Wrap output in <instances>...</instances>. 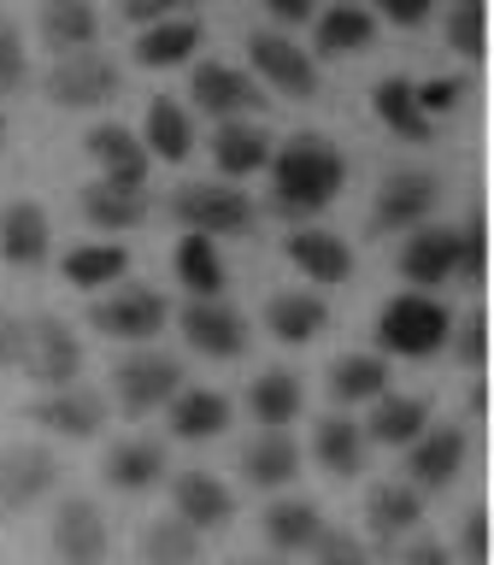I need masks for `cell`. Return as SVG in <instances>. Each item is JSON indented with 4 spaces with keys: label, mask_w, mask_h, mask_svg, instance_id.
Segmentation results:
<instances>
[{
    "label": "cell",
    "mask_w": 494,
    "mask_h": 565,
    "mask_svg": "<svg viewBox=\"0 0 494 565\" xmlns=\"http://www.w3.org/2000/svg\"><path fill=\"white\" fill-rule=\"evenodd\" d=\"M24 35H18L7 18H0V95H7V88H18L24 83Z\"/></svg>",
    "instance_id": "cell-48"
},
{
    "label": "cell",
    "mask_w": 494,
    "mask_h": 565,
    "mask_svg": "<svg viewBox=\"0 0 494 565\" xmlns=\"http://www.w3.org/2000/svg\"><path fill=\"white\" fill-rule=\"evenodd\" d=\"M247 65H254L259 83H271L277 95H294V100H318V88H324L318 60L282 30H254L247 35Z\"/></svg>",
    "instance_id": "cell-5"
},
{
    "label": "cell",
    "mask_w": 494,
    "mask_h": 565,
    "mask_svg": "<svg viewBox=\"0 0 494 565\" xmlns=\"http://www.w3.org/2000/svg\"><path fill=\"white\" fill-rule=\"evenodd\" d=\"M236 565H282V554H247V559H236Z\"/></svg>",
    "instance_id": "cell-53"
},
{
    "label": "cell",
    "mask_w": 494,
    "mask_h": 565,
    "mask_svg": "<svg viewBox=\"0 0 494 565\" xmlns=\"http://www.w3.org/2000/svg\"><path fill=\"white\" fill-rule=\"evenodd\" d=\"M176 388H183V365L171 360V353H159V348H136V353H124V360L112 365V395L124 413H159Z\"/></svg>",
    "instance_id": "cell-8"
},
{
    "label": "cell",
    "mask_w": 494,
    "mask_h": 565,
    "mask_svg": "<svg viewBox=\"0 0 494 565\" xmlns=\"http://www.w3.org/2000/svg\"><path fill=\"white\" fill-rule=\"evenodd\" d=\"M18 342H24V318H12L7 307H0V371L18 365Z\"/></svg>",
    "instance_id": "cell-51"
},
{
    "label": "cell",
    "mask_w": 494,
    "mask_h": 565,
    "mask_svg": "<svg viewBox=\"0 0 494 565\" xmlns=\"http://www.w3.org/2000/svg\"><path fill=\"white\" fill-rule=\"evenodd\" d=\"M165 424L176 441H212L229 430V395H218V388H176L165 401Z\"/></svg>",
    "instance_id": "cell-28"
},
{
    "label": "cell",
    "mask_w": 494,
    "mask_h": 565,
    "mask_svg": "<svg viewBox=\"0 0 494 565\" xmlns=\"http://www.w3.org/2000/svg\"><path fill=\"white\" fill-rule=\"evenodd\" d=\"M465 471V430L459 424H430L418 441H406V483L418 494H441Z\"/></svg>",
    "instance_id": "cell-12"
},
{
    "label": "cell",
    "mask_w": 494,
    "mask_h": 565,
    "mask_svg": "<svg viewBox=\"0 0 494 565\" xmlns=\"http://www.w3.org/2000/svg\"><path fill=\"white\" fill-rule=\"evenodd\" d=\"M65 277L77 289H112V282L130 277V247L124 242H83L65 254Z\"/></svg>",
    "instance_id": "cell-39"
},
{
    "label": "cell",
    "mask_w": 494,
    "mask_h": 565,
    "mask_svg": "<svg viewBox=\"0 0 494 565\" xmlns=\"http://www.w3.org/2000/svg\"><path fill=\"white\" fill-rule=\"evenodd\" d=\"M141 148H148L153 159H165V166H183V159L194 153V118L183 100L171 95H153L148 100V118H141Z\"/></svg>",
    "instance_id": "cell-30"
},
{
    "label": "cell",
    "mask_w": 494,
    "mask_h": 565,
    "mask_svg": "<svg viewBox=\"0 0 494 565\" xmlns=\"http://www.w3.org/2000/svg\"><path fill=\"white\" fill-rule=\"evenodd\" d=\"M148 189H112V183H88L83 189V218L100 230V236H130V230L148 224Z\"/></svg>",
    "instance_id": "cell-31"
},
{
    "label": "cell",
    "mask_w": 494,
    "mask_h": 565,
    "mask_svg": "<svg viewBox=\"0 0 494 565\" xmlns=\"http://www.w3.org/2000/svg\"><path fill=\"white\" fill-rule=\"evenodd\" d=\"M42 42L53 53H77V47H95L100 35V7L95 0H42Z\"/></svg>",
    "instance_id": "cell-36"
},
{
    "label": "cell",
    "mask_w": 494,
    "mask_h": 565,
    "mask_svg": "<svg viewBox=\"0 0 494 565\" xmlns=\"http://www.w3.org/2000/svg\"><path fill=\"white\" fill-rule=\"evenodd\" d=\"M312 448L318 459H324V471L330 477H359L365 471V454H370V441H365V424L359 418H347V413H330V418H318V436H312Z\"/></svg>",
    "instance_id": "cell-35"
},
{
    "label": "cell",
    "mask_w": 494,
    "mask_h": 565,
    "mask_svg": "<svg viewBox=\"0 0 494 565\" xmlns=\"http://www.w3.org/2000/svg\"><path fill=\"white\" fill-rule=\"evenodd\" d=\"M282 254L289 265L307 282H347L353 277V247L335 236V230H318V224H300L289 242H282Z\"/></svg>",
    "instance_id": "cell-20"
},
{
    "label": "cell",
    "mask_w": 494,
    "mask_h": 565,
    "mask_svg": "<svg viewBox=\"0 0 494 565\" xmlns=\"http://www.w3.org/2000/svg\"><path fill=\"white\" fill-rule=\"evenodd\" d=\"M459 565H488V507H471L459 524Z\"/></svg>",
    "instance_id": "cell-45"
},
{
    "label": "cell",
    "mask_w": 494,
    "mask_h": 565,
    "mask_svg": "<svg viewBox=\"0 0 494 565\" xmlns=\"http://www.w3.org/2000/svg\"><path fill=\"white\" fill-rule=\"evenodd\" d=\"M259 524H265L271 554H307V547L318 542V530H324V507L307 501V494H277Z\"/></svg>",
    "instance_id": "cell-27"
},
{
    "label": "cell",
    "mask_w": 494,
    "mask_h": 565,
    "mask_svg": "<svg viewBox=\"0 0 494 565\" xmlns=\"http://www.w3.org/2000/svg\"><path fill=\"white\" fill-rule=\"evenodd\" d=\"M88 159H95L100 183L112 189H148V171H153V153L141 148L136 130H124V124H95V130L83 136Z\"/></svg>",
    "instance_id": "cell-15"
},
{
    "label": "cell",
    "mask_w": 494,
    "mask_h": 565,
    "mask_svg": "<svg viewBox=\"0 0 494 565\" xmlns=\"http://www.w3.org/2000/svg\"><path fill=\"white\" fill-rule=\"evenodd\" d=\"M241 477L254 489H289L300 477V448L289 430H259L254 441L241 448Z\"/></svg>",
    "instance_id": "cell-32"
},
{
    "label": "cell",
    "mask_w": 494,
    "mask_h": 565,
    "mask_svg": "<svg viewBox=\"0 0 494 565\" xmlns=\"http://www.w3.org/2000/svg\"><path fill=\"white\" fill-rule=\"evenodd\" d=\"M171 471V459H165V441H153V436H130V441H112L100 459V477L112 483L118 494H148L159 489V477Z\"/></svg>",
    "instance_id": "cell-19"
},
{
    "label": "cell",
    "mask_w": 494,
    "mask_h": 565,
    "mask_svg": "<svg viewBox=\"0 0 494 565\" xmlns=\"http://www.w3.org/2000/svg\"><path fill=\"white\" fill-rule=\"evenodd\" d=\"M53 254V224H47V212L42 201H7L0 206V259L18 265V271H35Z\"/></svg>",
    "instance_id": "cell-18"
},
{
    "label": "cell",
    "mask_w": 494,
    "mask_h": 565,
    "mask_svg": "<svg viewBox=\"0 0 494 565\" xmlns=\"http://www.w3.org/2000/svg\"><path fill=\"white\" fill-rule=\"evenodd\" d=\"M430 430V401L423 395H383L370 401V418H365V441L370 448H406Z\"/></svg>",
    "instance_id": "cell-26"
},
{
    "label": "cell",
    "mask_w": 494,
    "mask_h": 565,
    "mask_svg": "<svg viewBox=\"0 0 494 565\" xmlns=\"http://www.w3.org/2000/svg\"><path fill=\"white\" fill-rule=\"evenodd\" d=\"M201 0H118V18L124 24H159V18H183V12H194Z\"/></svg>",
    "instance_id": "cell-46"
},
{
    "label": "cell",
    "mask_w": 494,
    "mask_h": 565,
    "mask_svg": "<svg viewBox=\"0 0 494 565\" xmlns=\"http://www.w3.org/2000/svg\"><path fill=\"white\" fill-rule=\"evenodd\" d=\"M388 388V360L383 353H342L330 365V395L335 406H365Z\"/></svg>",
    "instance_id": "cell-38"
},
{
    "label": "cell",
    "mask_w": 494,
    "mask_h": 565,
    "mask_svg": "<svg viewBox=\"0 0 494 565\" xmlns=\"http://www.w3.org/2000/svg\"><path fill=\"white\" fill-rule=\"evenodd\" d=\"M176 324H183V342L194 353H206V360H241L247 353V318L236 307H224V295L189 300Z\"/></svg>",
    "instance_id": "cell-14"
},
{
    "label": "cell",
    "mask_w": 494,
    "mask_h": 565,
    "mask_svg": "<svg viewBox=\"0 0 494 565\" xmlns=\"http://www.w3.org/2000/svg\"><path fill=\"white\" fill-rule=\"evenodd\" d=\"M271 201L277 212H289V218H312V212H324L335 194H342L347 183V159L342 148H335L330 136H294L282 141V148H271Z\"/></svg>",
    "instance_id": "cell-1"
},
{
    "label": "cell",
    "mask_w": 494,
    "mask_h": 565,
    "mask_svg": "<svg viewBox=\"0 0 494 565\" xmlns=\"http://www.w3.org/2000/svg\"><path fill=\"white\" fill-rule=\"evenodd\" d=\"M448 335H453V312L430 289L388 295L377 312V348L395 353V360H430V353L448 348Z\"/></svg>",
    "instance_id": "cell-2"
},
{
    "label": "cell",
    "mask_w": 494,
    "mask_h": 565,
    "mask_svg": "<svg viewBox=\"0 0 494 565\" xmlns=\"http://www.w3.org/2000/svg\"><path fill=\"white\" fill-rule=\"evenodd\" d=\"M324 324H330V307H324V295H312V289L271 295V307H265V330H271L282 348L318 342V335H324Z\"/></svg>",
    "instance_id": "cell-29"
},
{
    "label": "cell",
    "mask_w": 494,
    "mask_h": 565,
    "mask_svg": "<svg viewBox=\"0 0 494 565\" xmlns=\"http://www.w3.org/2000/svg\"><path fill=\"white\" fill-rule=\"evenodd\" d=\"M30 424H42L47 436H65V441H88V436H100V424H106V401L83 383L42 388V401L30 406Z\"/></svg>",
    "instance_id": "cell-16"
},
{
    "label": "cell",
    "mask_w": 494,
    "mask_h": 565,
    "mask_svg": "<svg viewBox=\"0 0 494 565\" xmlns=\"http://www.w3.org/2000/svg\"><path fill=\"white\" fill-rule=\"evenodd\" d=\"M441 42H448L459 60H476L483 53V0H453L441 12Z\"/></svg>",
    "instance_id": "cell-41"
},
{
    "label": "cell",
    "mask_w": 494,
    "mask_h": 565,
    "mask_svg": "<svg viewBox=\"0 0 494 565\" xmlns=\"http://www.w3.org/2000/svg\"><path fill=\"white\" fill-rule=\"evenodd\" d=\"M0 153H7V106H0Z\"/></svg>",
    "instance_id": "cell-54"
},
{
    "label": "cell",
    "mask_w": 494,
    "mask_h": 565,
    "mask_svg": "<svg viewBox=\"0 0 494 565\" xmlns=\"http://www.w3.org/2000/svg\"><path fill=\"white\" fill-rule=\"evenodd\" d=\"M165 300L153 289H141V282H124V289L100 295L95 307H88V324L100 335H112V342H153L159 330H165Z\"/></svg>",
    "instance_id": "cell-11"
},
{
    "label": "cell",
    "mask_w": 494,
    "mask_h": 565,
    "mask_svg": "<svg viewBox=\"0 0 494 565\" xmlns=\"http://www.w3.org/2000/svg\"><path fill=\"white\" fill-rule=\"evenodd\" d=\"M300 377L294 371H282L271 365L265 377H254V388H247V406H254V418L265 424V430H282V424H294L300 418Z\"/></svg>",
    "instance_id": "cell-40"
},
{
    "label": "cell",
    "mask_w": 494,
    "mask_h": 565,
    "mask_svg": "<svg viewBox=\"0 0 494 565\" xmlns=\"http://www.w3.org/2000/svg\"><path fill=\"white\" fill-rule=\"evenodd\" d=\"M189 95L194 106H201L206 118H254L265 95H259V77H247L241 65H224V60H206V65H194V77H189Z\"/></svg>",
    "instance_id": "cell-13"
},
{
    "label": "cell",
    "mask_w": 494,
    "mask_h": 565,
    "mask_svg": "<svg viewBox=\"0 0 494 565\" xmlns=\"http://www.w3.org/2000/svg\"><path fill=\"white\" fill-rule=\"evenodd\" d=\"M201 42H206V30H201V18H194V12H183V18H159V24H141V35H136V65H141V71L189 65Z\"/></svg>",
    "instance_id": "cell-24"
},
{
    "label": "cell",
    "mask_w": 494,
    "mask_h": 565,
    "mask_svg": "<svg viewBox=\"0 0 494 565\" xmlns=\"http://www.w3.org/2000/svg\"><path fill=\"white\" fill-rule=\"evenodd\" d=\"M453 353H459V365L465 371H483V360H488V318L483 312H465V318H453Z\"/></svg>",
    "instance_id": "cell-43"
},
{
    "label": "cell",
    "mask_w": 494,
    "mask_h": 565,
    "mask_svg": "<svg viewBox=\"0 0 494 565\" xmlns=\"http://www.w3.org/2000/svg\"><path fill=\"white\" fill-rule=\"evenodd\" d=\"M453 242H459V282H476L483 277V218H465L453 230Z\"/></svg>",
    "instance_id": "cell-47"
},
{
    "label": "cell",
    "mask_w": 494,
    "mask_h": 565,
    "mask_svg": "<svg viewBox=\"0 0 494 565\" xmlns=\"http://www.w3.org/2000/svg\"><path fill=\"white\" fill-rule=\"evenodd\" d=\"M136 554H141V565H201L206 536L189 519H176V512H171V519H148V524H141Z\"/></svg>",
    "instance_id": "cell-34"
},
{
    "label": "cell",
    "mask_w": 494,
    "mask_h": 565,
    "mask_svg": "<svg viewBox=\"0 0 494 565\" xmlns=\"http://www.w3.org/2000/svg\"><path fill=\"white\" fill-rule=\"evenodd\" d=\"M370 113H377V124L395 130L400 141H423L436 130V118H423V106H418L412 77H383L377 88H370Z\"/></svg>",
    "instance_id": "cell-37"
},
{
    "label": "cell",
    "mask_w": 494,
    "mask_h": 565,
    "mask_svg": "<svg viewBox=\"0 0 494 565\" xmlns=\"http://www.w3.org/2000/svg\"><path fill=\"white\" fill-rule=\"evenodd\" d=\"M423 519V494L412 483H377L365 494V524H370V542L395 554V542H406Z\"/></svg>",
    "instance_id": "cell-23"
},
{
    "label": "cell",
    "mask_w": 494,
    "mask_h": 565,
    "mask_svg": "<svg viewBox=\"0 0 494 565\" xmlns=\"http://www.w3.org/2000/svg\"><path fill=\"white\" fill-rule=\"evenodd\" d=\"M312 554V565H370V547L353 536V530H318V542L307 547Z\"/></svg>",
    "instance_id": "cell-42"
},
{
    "label": "cell",
    "mask_w": 494,
    "mask_h": 565,
    "mask_svg": "<svg viewBox=\"0 0 494 565\" xmlns=\"http://www.w3.org/2000/svg\"><path fill=\"white\" fill-rule=\"evenodd\" d=\"M400 565H459V559H453L441 542L418 536V542H406V547H400Z\"/></svg>",
    "instance_id": "cell-50"
},
{
    "label": "cell",
    "mask_w": 494,
    "mask_h": 565,
    "mask_svg": "<svg viewBox=\"0 0 494 565\" xmlns=\"http://www.w3.org/2000/svg\"><path fill=\"white\" fill-rule=\"evenodd\" d=\"M412 88H418L423 118H448V113H459V100H465V77H423Z\"/></svg>",
    "instance_id": "cell-44"
},
{
    "label": "cell",
    "mask_w": 494,
    "mask_h": 565,
    "mask_svg": "<svg viewBox=\"0 0 494 565\" xmlns=\"http://www.w3.org/2000/svg\"><path fill=\"white\" fill-rule=\"evenodd\" d=\"M400 271L412 289H448V282H459V242L448 224H418L406 230V247H400Z\"/></svg>",
    "instance_id": "cell-17"
},
{
    "label": "cell",
    "mask_w": 494,
    "mask_h": 565,
    "mask_svg": "<svg viewBox=\"0 0 494 565\" xmlns=\"http://www.w3.org/2000/svg\"><path fill=\"white\" fill-rule=\"evenodd\" d=\"M171 212L183 230H201V236H241L254 224V201L229 183H183Z\"/></svg>",
    "instance_id": "cell-10"
},
{
    "label": "cell",
    "mask_w": 494,
    "mask_h": 565,
    "mask_svg": "<svg viewBox=\"0 0 494 565\" xmlns=\"http://www.w3.org/2000/svg\"><path fill=\"white\" fill-rule=\"evenodd\" d=\"M441 201V183L436 171H388L377 183V201H370V230L377 236H406V230L430 224V212Z\"/></svg>",
    "instance_id": "cell-7"
},
{
    "label": "cell",
    "mask_w": 494,
    "mask_h": 565,
    "mask_svg": "<svg viewBox=\"0 0 494 565\" xmlns=\"http://www.w3.org/2000/svg\"><path fill=\"white\" fill-rule=\"evenodd\" d=\"M18 371L35 383V388H65L83 377V342L77 330L60 324L53 312L42 318H24V342H18Z\"/></svg>",
    "instance_id": "cell-4"
},
{
    "label": "cell",
    "mask_w": 494,
    "mask_h": 565,
    "mask_svg": "<svg viewBox=\"0 0 494 565\" xmlns=\"http://www.w3.org/2000/svg\"><path fill=\"white\" fill-rule=\"evenodd\" d=\"M53 489H60V459H53V448H42V441H12V448H0V512H7V519L42 507Z\"/></svg>",
    "instance_id": "cell-9"
},
{
    "label": "cell",
    "mask_w": 494,
    "mask_h": 565,
    "mask_svg": "<svg viewBox=\"0 0 494 565\" xmlns=\"http://www.w3.org/2000/svg\"><path fill=\"white\" fill-rule=\"evenodd\" d=\"M47 547H53V559H60V565H106V554H112V530H106L100 501H88V494H65V501L53 507Z\"/></svg>",
    "instance_id": "cell-6"
},
{
    "label": "cell",
    "mask_w": 494,
    "mask_h": 565,
    "mask_svg": "<svg viewBox=\"0 0 494 565\" xmlns=\"http://www.w3.org/2000/svg\"><path fill=\"white\" fill-rule=\"evenodd\" d=\"M176 282H183L194 300H212V295L229 289V265H224L218 236H201V230H189V236L176 242Z\"/></svg>",
    "instance_id": "cell-33"
},
{
    "label": "cell",
    "mask_w": 494,
    "mask_h": 565,
    "mask_svg": "<svg viewBox=\"0 0 494 565\" xmlns=\"http://www.w3.org/2000/svg\"><path fill=\"white\" fill-rule=\"evenodd\" d=\"M318 7H324V0H265V12H271L277 24H307Z\"/></svg>",
    "instance_id": "cell-52"
},
{
    "label": "cell",
    "mask_w": 494,
    "mask_h": 565,
    "mask_svg": "<svg viewBox=\"0 0 494 565\" xmlns=\"http://www.w3.org/2000/svg\"><path fill=\"white\" fill-rule=\"evenodd\" d=\"M42 88H47L53 106H65V113H95V106H112L118 100L124 71L106 60V53L77 47V53H53Z\"/></svg>",
    "instance_id": "cell-3"
},
{
    "label": "cell",
    "mask_w": 494,
    "mask_h": 565,
    "mask_svg": "<svg viewBox=\"0 0 494 565\" xmlns=\"http://www.w3.org/2000/svg\"><path fill=\"white\" fill-rule=\"evenodd\" d=\"M430 12H436V0H377V18H388L400 30H418Z\"/></svg>",
    "instance_id": "cell-49"
},
{
    "label": "cell",
    "mask_w": 494,
    "mask_h": 565,
    "mask_svg": "<svg viewBox=\"0 0 494 565\" xmlns=\"http://www.w3.org/2000/svg\"><path fill=\"white\" fill-rule=\"evenodd\" d=\"M171 501H176V519H189L201 536H212V530H224L236 519V489L212 471H183L171 489Z\"/></svg>",
    "instance_id": "cell-22"
},
{
    "label": "cell",
    "mask_w": 494,
    "mask_h": 565,
    "mask_svg": "<svg viewBox=\"0 0 494 565\" xmlns=\"http://www.w3.org/2000/svg\"><path fill=\"white\" fill-rule=\"evenodd\" d=\"M318 53L324 60H353V53H365L377 42V12L359 7V0H330V7H318Z\"/></svg>",
    "instance_id": "cell-21"
},
{
    "label": "cell",
    "mask_w": 494,
    "mask_h": 565,
    "mask_svg": "<svg viewBox=\"0 0 494 565\" xmlns=\"http://www.w3.org/2000/svg\"><path fill=\"white\" fill-rule=\"evenodd\" d=\"M212 159H218L224 183L254 177V171L271 166V136H265V124H254V118H224L218 130H212Z\"/></svg>",
    "instance_id": "cell-25"
}]
</instances>
